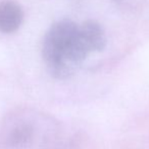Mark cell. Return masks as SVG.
Segmentation results:
<instances>
[{"label":"cell","mask_w":149,"mask_h":149,"mask_svg":"<svg viewBox=\"0 0 149 149\" xmlns=\"http://www.w3.org/2000/svg\"><path fill=\"white\" fill-rule=\"evenodd\" d=\"M105 45V33L96 22L87 20L78 24L62 19L52 24L45 33L42 55L53 76L66 78L90 54L102 51Z\"/></svg>","instance_id":"obj_1"},{"label":"cell","mask_w":149,"mask_h":149,"mask_svg":"<svg viewBox=\"0 0 149 149\" xmlns=\"http://www.w3.org/2000/svg\"><path fill=\"white\" fill-rule=\"evenodd\" d=\"M60 144L58 124L40 113H16L0 127L2 149H57Z\"/></svg>","instance_id":"obj_2"},{"label":"cell","mask_w":149,"mask_h":149,"mask_svg":"<svg viewBox=\"0 0 149 149\" xmlns=\"http://www.w3.org/2000/svg\"><path fill=\"white\" fill-rule=\"evenodd\" d=\"M24 19V12L18 3L12 0L0 2V31L13 33L20 26Z\"/></svg>","instance_id":"obj_3"}]
</instances>
